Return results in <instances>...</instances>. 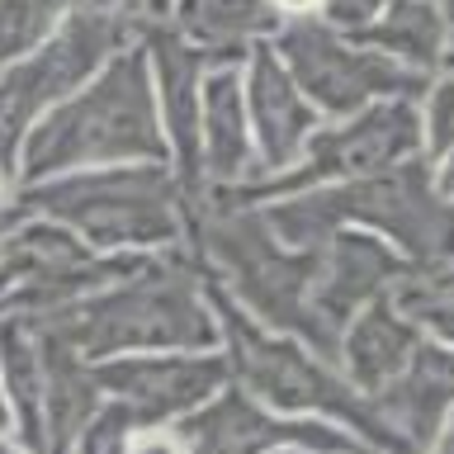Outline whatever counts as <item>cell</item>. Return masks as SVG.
Masks as SVG:
<instances>
[{
    "label": "cell",
    "mask_w": 454,
    "mask_h": 454,
    "mask_svg": "<svg viewBox=\"0 0 454 454\" xmlns=\"http://www.w3.org/2000/svg\"><path fill=\"white\" fill-rule=\"evenodd\" d=\"M450 133H454V85L435 95V147H445Z\"/></svg>",
    "instance_id": "6da1fadb"
},
{
    "label": "cell",
    "mask_w": 454,
    "mask_h": 454,
    "mask_svg": "<svg viewBox=\"0 0 454 454\" xmlns=\"http://www.w3.org/2000/svg\"><path fill=\"white\" fill-rule=\"evenodd\" d=\"M133 454H180L170 440H161V435H147V440H137L133 445Z\"/></svg>",
    "instance_id": "7a4b0ae2"
},
{
    "label": "cell",
    "mask_w": 454,
    "mask_h": 454,
    "mask_svg": "<svg viewBox=\"0 0 454 454\" xmlns=\"http://www.w3.org/2000/svg\"><path fill=\"white\" fill-rule=\"evenodd\" d=\"M279 5H284V10H308L312 0H279Z\"/></svg>",
    "instance_id": "3957f363"
},
{
    "label": "cell",
    "mask_w": 454,
    "mask_h": 454,
    "mask_svg": "<svg viewBox=\"0 0 454 454\" xmlns=\"http://www.w3.org/2000/svg\"><path fill=\"white\" fill-rule=\"evenodd\" d=\"M450 190H454V170H450Z\"/></svg>",
    "instance_id": "277c9868"
},
{
    "label": "cell",
    "mask_w": 454,
    "mask_h": 454,
    "mask_svg": "<svg viewBox=\"0 0 454 454\" xmlns=\"http://www.w3.org/2000/svg\"><path fill=\"white\" fill-rule=\"evenodd\" d=\"M0 454H10V450H0Z\"/></svg>",
    "instance_id": "5b68a950"
}]
</instances>
